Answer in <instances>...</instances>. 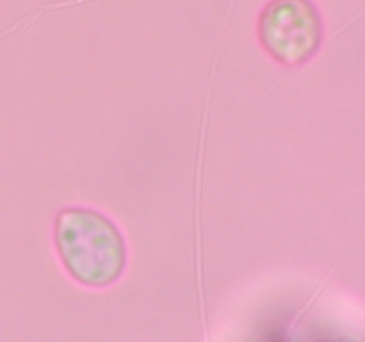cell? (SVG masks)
<instances>
[{"label": "cell", "mask_w": 365, "mask_h": 342, "mask_svg": "<svg viewBox=\"0 0 365 342\" xmlns=\"http://www.w3.org/2000/svg\"><path fill=\"white\" fill-rule=\"evenodd\" d=\"M53 241L64 269L88 287L114 284L127 266V246L116 224L86 207L61 210L53 223Z\"/></svg>", "instance_id": "1"}, {"label": "cell", "mask_w": 365, "mask_h": 342, "mask_svg": "<svg viewBox=\"0 0 365 342\" xmlns=\"http://www.w3.org/2000/svg\"><path fill=\"white\" fill-rule=\"evenodd\" d=\"M257 34L277 63L299 66L319 50L323 18L312 0H269L259 14Z\"/></svg>", "instance_id": "2"}]
</instances>
